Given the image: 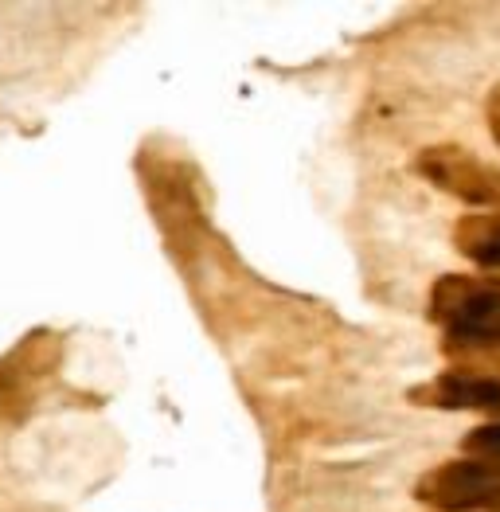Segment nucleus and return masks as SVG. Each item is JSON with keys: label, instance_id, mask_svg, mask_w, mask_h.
<instances>
[{"label": "nucleus", "instance_id": "1", "mask_svg": "<svg viewBox=\"0 0 500 512\" xmlns=\"http://www.w3.org/2000/svg\"><path fill=\"white\" fill-rule=\"evenodd\" d=\"M430 321L446 329L450 344L500 348V278L442 274L430 290Z\"/></svg>", "mask_w": 500, "mask_h": 512}, {"label": "nucleus", "instance_id": "2", "mask_svg": "<svg viewBox=\"0 0 500 512\" xmlns=\"http://www.w3.org/2000/svg\"><path fill=\"white\" fill-rule=\"evenodd\" d=\"M415 497L438 512H500V458H461L422 473Z\"/></svg>", "mask_w": 500, "mask_h": 512}, {"label": "nucleus", "instance_id": "3", "mask_svg": "<svg viewBox=\"0 0 500 512\" xmlns=\"http://www.w3.org/2000/svg\"><path fill=\"white\" fill-rule=\"evenodd\" d=\"M415 172L426 184L450 192L461 204L500 212V169L489 165L485 157H477L473 149H461V145H426L415 157Z\"/></svg>", "mask_w": 500, "mask_h": 512}, {"label": "nucleus", "instance_id": "4", "mask_svg": "<svg viewBox=\"0 0 500 512\" xmlns=\"http://www.w3.org/2000/svg\"><path fill=\"white\" fill-rule=\"evenodd\" d=\"M418 407H442V411H493L500 407V380L477 372H446L438 380H426L407 391Z\"/></svg>", "mask_w": 500, "mask_h": 512}, {"label": "nucleus", "instance_id": "5", "mask_svg": "<svg viewBox=\"0 0 500 512\" xmlns=\"http://www.w3.org/2000/svg\"><path fill=\"white\" fill-rule=\"evenodd\" d=\"M454 247L481 270L500 274V212L461 215L454 223Z\"/></svg>", "mask_w": 500, "mask_h": 512}, {"label": "nucleus", "instance_id": "6", "mask_svg": "<svg viewBox=\"0 0 500 512\" xmlns=\"http://www.w3.org/2000/svg\"><path fill=\"white\" fill-rule=\"evenodd\" d=\"M461 446H465L469 458H500V419L497 423H485V427L469 430Z\"/></svg>", "mask_w": 500, "mask_h": 512}, {"label": "nucleus", "instance_id": "7", "mask_svg": "<svg viewBox=\"0 0 500 512\" xmlns=\"http://www.w3.org/2000/svg\"><path fill=\"white\" fill-rule=\"evenodd\" d=\"M485 118H489V129H493V137H497L500 145V83L489 90V98H485Z\"/></svg>", "mask_w": 500, "mask_h": 512}]
</instances>
